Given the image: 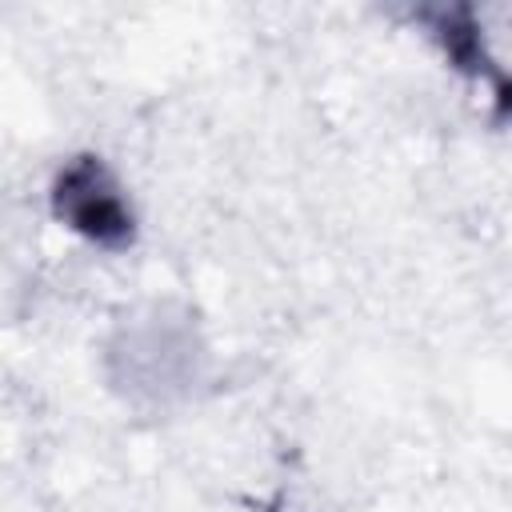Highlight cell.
<instances>
[{
  "mask_svg": "<svg viewBox=\"0 0 512 512\" xmlns=\"http://www.w3.org/2000/svg\"><path fill=\"white\" fill-rule=\"evenodd\" d=\"M56 204H60V212L72 220V228L84 232V236L96 240V244L116 248V244H124V240L132 236V216L124 212L120 196L112 192L104 164L92 160V156L76 160V164L60 176V184H56Z\"/></svg>",
  "mask_w": 512,
  "mask_h": 512,
  "instance_id": "cell-1",
  "label": "cell"
}]
</instances>
